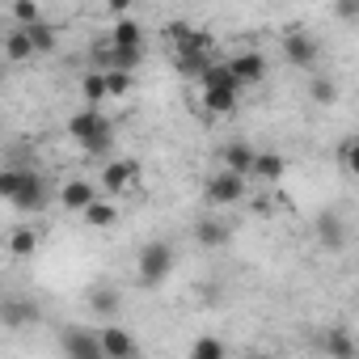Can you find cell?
Instances as JSON below:
<instances>
[{"label":"cell","mask_w":359,"mask_h":359,"mask_svg":"<svg viewBox=\"0 0 359 359\" xmlns=\"http://www.w3.org/2000/svg\"><path fill=\"white\" fill-rule=\"evenodd\" d=\"M283 173H287V161H283L279 152H258V161H254V173H250V177H258V182L275 187V182H283Z\"/></svg>","instance_id":"9a60e30c"},{"label":"cell","mask_w":359,"mask_h":359,"mask_svg":"<svg viewBox=\"0 0 359 359\" xmlns=\"http://www.w3.org/2000/svg\"><path fill=\"white\" fill-rule=\"evenodd\" d=\"M97 195H102V187L85 182V177H68L64 191H60V203H64V212H85Z\"/></svg>","instance_id":"8fae6325"},{"label":"cell","mask_w":359,"mask_h":359,"mask_svg":"<svg viewBox=\"0 0 359 359\" xmlns=\"http://www.w3.org/2000/svg\"><path fill=\"white\" fill-rule=\"evenodd\" d=\"M191 355L195 359H224V342L220 338H195L191 342Z\"/></svg>","instance_id":"83f0119b"},{"label":"cell","mask_w":359,"mask_h":359,"mask_svg":"<svg viewBox=\"0 0 359 359\" xmlns=\"http://www.w3.org/2000/svg\"><path fill=\"white\" fill-rule=\"evenodd\" d=\"M68 135L89 152V156H106L110 144H114V131H110V118L102 114V106H85L68 118Z\"/></svg>","instance_id":"7a4b0ae2"},{"label":"cell","mask_w":359,"mask_h":359,"mask_svg":"<svg viewBox=\"0 0 359 359\" xmlns=\"http://www.w3.org/2000/svg\"><path fill=\"white\" fill-rule=\"evenodd\" d=\"M5 55H9V64H30V60H39V47H34V39H30L26 26H13V30H9Z\"/></svg>","instance_id":"5bb4252c"},{"label":"cell","mask_w":359,"mask_h":359,"mask_svg":"<svg viewBox=\"0 0 359 359\" xmlns=\"http://www.w3.org/2000/svg\"><path fill=\"white\" fill-rule=\"evenodd\" d=\"M110 43H114V47H144V26L135 22V13L114 18V26H110Z\"/></svg>","instance_id":"2e32d148"},{"label":"cell","mask_w":359,"mask_h":359,"mask_svg":"<svg viewBox=\"0 0 359 359\" xmlns=\"http://www.w3.org/2000/svg\"><path fill=\"white\" fill-rule=\"evenodd\" d=\"M208 199L216 203V208H237L245 195H250V173H237V169H220V173H212L208 177Z\"/></svg>","instance_id":"277c9868"},{"label":"cell","mask_w":359,"mask_h":359,"mask_svg":"<svg viewBox=\"0 0 359 359\" xmlns=\"http://www.w3.org/2000/svg\"><path fill=\"white\" fill-rule=\"evenodd\" d=\"M254 161H258V148L245 144V140H233L220 148V165L224 169H237V173H254Z\"/></svg>","instance_id":"4fadbf2b"},{"label":"cell","mask_w":359,"mask_h":359,"mask_svg":"<svg viewBox=\"0 0 359 359\" xmlns=\"http://www.w3.org/2000/svg\"><path fill=\"white\" fill-rule=\"evenodd\" d=\"M229 68L241 85H262L266 81V55L262 51H237V55H229Z\"/></svg>","instance_id":"9c48e42d"},{"label":"cell","mask_w":359,"mask_h":359,"mask_svg":"<svg viewBox=\"0 0 359 359\" xmlns=\"http://www.w3.org/2000/svg\"><path fill=\"white\" fill-rule=\"evenodd\" d=\"M89 309L102 313V317H114V313H118V296H114V287H93V292H89Z\"/></svg>","instance_id":"d4e9b609"},{"label":"cell","mask_w":359,"mask_h":359,"mask_svg":"<svg viewBox=\"0 0 359 359\" xmlns=\"http://www.w3.org/2000/svg\"><path fill=\"white\" fill-rule=\"evenodd\" d=\"M89 60H93V68H102V72H110V68H140L144 64V47H114L110 39L106 43H93L89 47Z\"/></svg>","instance_id":"8992f818"},{"label":"cell","mask_w":359,"mask_h":359,"mask_svg":"<svg viewBox=\"0 0 359 359\" xmlns=\"http://www.w3.org/2000/svg\"><path fill=\"white\" fill-rule=\"evenodd\" d=\"M309 97L321 102V106H330V102H338V85H334L330 76H313V81H309Z\"/></svg>","instance_id":"484cf974"},{"label":"cell","mask_w":359,"mask_h":359,"mask_svg":"<svg viewBox=\"0 0 359 359\" xmlns=\"http://www.w3.org/2000/svg\"><path fill=\"white\" fill-rule=\"evenodd\" d=\"M106 9L114 18H127V13H135V0H106Z\"/></svg>","instance_id":"d6a6232c"},{"label":"cell","mask_w":359,"mask_h":359,"mask_svg":"<svg viewBox=\"0 0 359 359\" xmlns=\"http://www.w3.org/2000/svg\"><path fill=\"white\" fill-rule=\"evenodd\" d=\"M140 177H144V169H140V161H131V156H118V161H106V169H102V195H127V191H135L140 187Z\"/></svg>","instance_id":"5b68a950"},{"label":"cell","mask_w":359,"mask_h":359,"mask_svg":"<svg viewBox=\"0 0 359 359\" xmlns=\"http://www.w3.org/2000/svg\"><path fill=\"white\" fill-rule=\"evenodd\" d=\"M135 275H140L144 287H161L173 275V245L169 241H148L135 254Z\"/></svg>","instance_id":"3957f363"},{"label":"cell","mask_w":359,"mask_h":359,"mask_svg":"<svg viewBox=\"0 0 359 359\" xmlns=\"http://www.w3.org/2000/svg\"><path fill=\"white\" fill-rule=\"evenodd\" d=\"M60 346H64V355H68V359H106V355H102V334L68 330Z\"/></svg>","instance_id":"30bf717a"},{"label":"cell","mask_w":359,"mask_h":359,"mask_svg":"<svg viewBox=\"0 0 359 359\" xmlns=\"http://www.w3.org/2000/svg\"><path fill=\"white\" fill-rule=\"evenodd\" d=\"M81 93H85L89 106H102V102L110 97V89H106V72H102V68L85 72V76H81Z\"/></svg>","instance_id":"d6986e66"},{"label":"cell","mask_w":359,"mask_h":359,"mask_svg":"<svg viewBox=\"0 0 359 359\" xmlns=\"http://www.w3.org/2000/svg\"><path fill=\"white\" fill-rule=\"evenodd\" d=\"M81 216H85V224H89V229H114V224H118V208H114V199H110V195H106V199L97 195Z\"/></svg>","instance_id":"e0dca14e"},{"label":"cell","mask_w":359,"mask_h":359,"mask_svg":"<svg viewBox=\"0 0 359 359\" xmlns=\"http://www.w3.org/2000/svg\"><path fill=\"white\" fill-rule=\"evenodd\" d=\"M34 250H39V233L30 224L9 233V258H34Z\"/></svg>","instance_id":"ac0fdd59"},{"label":"cell","mask_w":359,"mask_h":359,"mask_svg":"<svg viewBox=\"0 0 359 359\" xmlns=\"http://www.w3.org/2000/svg\"><path fill=\"white\" fill-rule=\"evenodd\" d=\"M317 233H321V245H325V250H342V241H346V233H342V220H338V216H321Z\"/></svg>","instance_id":"603a6c76"},{"label":"cell","mask_w":359,"mask_h":359,"mask_svg":"<svg viewBox=\"0 0 359 359\" xmlns=\"http://www.w3.org/2000/svg\"><path fill=\"white\" fill-rule=\"evenodd\" d=\"M191 30H195V26H187V22H169V26H165V39H173V47H177Z\"/></svg>","instance_id":"1f68e13d"},{"label":"cell","mask_w":359,"mask_h":359,"mask_svg":"<svg viewBox=\"0 0 359 359\" xmlns=\"http://www.w3.org/2000/svg\"><path fill=\"white\" fill-rule=\"evenodd\" d=\"M317 55H321L317 34H309V30H287V39H283V60H287L292 68H313Z\"/></svg>","instance_id":"52a82bcc"},{"label":"cell","mask_w":359,"mask_h":359,"mask_svg":"<svg viewBox=\"0 0 359 359\" xmlns=\"http://www.w3.org/2000/svg\"><path fill=\"white\" fill-rule=\"evenodd\" d=\"M22 173H26V169H5V173H0V195H5L9 203H13V195H18V187H22Z\"/></svg>","instance_id":"f546056e"},{"label":"cell","mask_w":359,"mask_h":359,"mask_svg":"<svg viewBox=\"0 0 359 359\" xmlns=\"http://www.w3.org/2000/svg\"><path fill=\"white\" fill-rule=\"evenodd\" d=\"M325 351H330V355H355V342H351L346 330H330V334H325Z\"/></svg>","instance_id":"f1b7e54d"},{"label":"cell","mask_w":359,"mask_h":359,"mask_svg":"<svg viewBox=\"0 0 359 359\" xmlns=\"http://www.w3.org/2000/svg\"><path fill=\"white\" fill-rule=\"evenodd\" d=\"M199 89H203V110L208 114H233L245 85L233 76L229 60H212V68L199 76Z\"/></svg>","instance_id":"6da1fadb"},{"label":"cell","mask_w":359,"mask_h":359,"mask_svg":"<svg viewBox=\"0 0 359 359\" xmlns=\"http://www.w3.org/2000/svg\"><path fill=\"white\" fill-rule=\"evenodd\" d=\"M195 237H199V245L216 250V245H224V241H229V224L208 216V220H199V224H195Z\"/></svg>","instance_id":"ffe728a7"},{"label":"cell","mask_w":359,"mask_h":359,"mask_svg":"<svg viewBox=\"0 0 359 359\" xmlns=\"http://www.w3.org/2000/svg\"><path fill=\"white\" fill-rule=\"evenodd\" d=\"M43 203H47V177L34 173V169H26V173H22V187H18V195H13V208H18V212H39Z\"/></svg>","instance_id":"ba28073f"},{"label":"cell","mask_w":359,"mask_h":359,"mask_svg":"<svg viewBox=\"0 0 359 359\" xmlns=\"http://www.w3.org/2000/svg\"><path fill=\"white\" fill-rule=\"evenodd\" d=\"M102 355L106 359H131V355H140V342L118 325H102Z\"/></svg>","instance_id":"7c38bea8"},{"label":"cell","mask_w":359,"mask_h":359,"mask_svg":"<svg viewBox=\"0 0 359 359\" xmlns=\"http://www.w3.org/2000/svg\"><path fill=\"white\" fill-rule=\"evenodd\" d=\"M334 156H338V165L351 173V177H359V135H351V140H342L338 148H334Z\"/></svg>","instance_id":"cb8c5ba5"},{"label":"cell","mask_w":359,"mask_h":359,"mask_svg":"<svg viewBox=\"0 0 359 359\" xmlns=\"http://www.w3.org/2000/svg\"><path fill=\"white\" fill-rule=\"evenodd\" d=\"M338 22H359V0H334Z\"/></svg>","instance_id":"4dcf8cb0"},{"label":"cell","mask_w":359,"mask_h":359,"mask_svg":"<svg viewBox=\"0 0 359 359\" xmlns=\"http://www.w3.org/2000/svg\"><path fill=\"white\" fill-rule=\"evenodd\" d=\"M106 89H110V97H127L135 89V72L131 68H110L106 72Z\"/></svg>","instance_id":"7402d4cb"},{"label":"cell","mask_w":359,"mask_h":359,"mask_svg":"<svg viewBox=\"0 0 359 359\" xmlns=\"http://www.w3.org/2000/svg\"><path fill=\"white\" fill-rule=\"evenodd\" d=\"M26 30H30L34 47H39V55H51V51H55V43H60V39H55V26H51L47 18H43V22H34V26H26Z\"/></svg>","instance_id":"44dd1931"},{"label":"cell","mask_w":359,"mask_h":359,"mask_svg":"<svg viewBox=\"0 0 359 359\" xmlns=\"http://www.w3.org/2000/svg\"><path fill=\"white\" fill-rule=\"evenodd\" d=\"M13 22H18V26H34V22H43L39 0H13Z\"/></svg>","instance_id":"4316f807"}]
</instances>
